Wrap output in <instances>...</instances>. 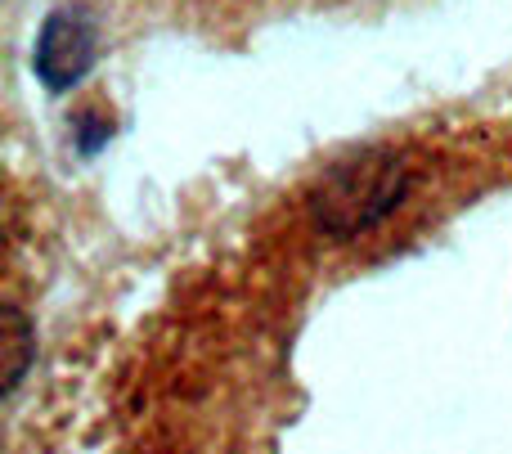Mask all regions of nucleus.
<instances>
[{
	"label": "nucleus",
	"instance_id": "f03ea898",
	"mask_svg": "<svg viewBox=\"0 0 512 454\" xmlns=\"http://www.w3.org/2000/svg\"><path fill=\"white\" fill-rule=\"evenodd\" d=\"M95 23H90L86 9H54L41 23L36 36V77L50 90H68L86 77V68L95 63Z\"/></svg>",
	"mask_w": 512,
	"mask_h": 454
},
{
	"label": "nucleus",
	"instance_id": "f257e3e1",
	"mask_svg": "<svg viewBox=\"0 0 512 454\" xmlns=\"http://www.w3.org/2000/svg\"><path fill=\"white\" fill-rule=\"evenodd\" d=\"M409 185H414L409 162L396 149H360L324 171V180L310 194V216L324 234L351 239L396 212Z\"/></svg>",
	"mask_w": 512,
	"mask_h": 454
},
{
	"label": "nucleus",
	"instance_id": "7ed1b4c3",
	"mask_svg": "<svg viewBox=\"0 0 512 454\" xmlns=\"http://www.w3.org/2000/svg\"><path fill=\"white\" fill-rule=\"evenodd\" d=\"M0 333H5V351H0V360H5V392H14L23 369L32 365V356H36V338H32V324H27L23 311H14V306L0 311Z\"/></svg>",
	"mask_w": 512,
	"mask_h": 454
}]
</instances>
